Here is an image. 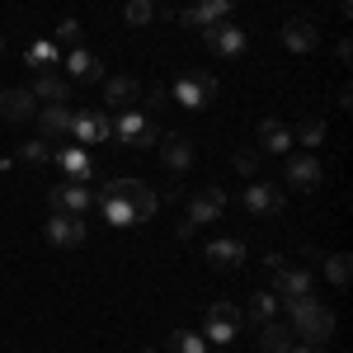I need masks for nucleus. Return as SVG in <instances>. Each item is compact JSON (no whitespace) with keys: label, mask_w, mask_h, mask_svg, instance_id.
<instances>
[{"label":"nucleus","mask_w":353,"mask_h":353,"mask_svg":"<svg viewBox=\"0 0 353 353\" xmlns=\"http://www.w3.org/2000/svg\"><path fill=\"white\" fill-rule=\"evenodd\" d=\"M264 334H259V353H288L292 349V330L278 325V321H269V325H259Z\"/></svg>","instance_id":"nucleus-27"},{"label":"nucleus","mask_w":353,"mask_h":353,"mask_svg":"<svg viewBox=\"0 0 353 353\" xmlns=\"http://www.w3.org/2000/svg\"><path fill=\"white\" fill-rule=\"evenodd\" d=\"M170 353H208V339L198 330H174L170 334Z\"/></svg>","instance_id":"nucleus-30"},{"label":"nucleus","mask_w":353,"mask_h":353,"mask_svg":"<svg viewBox=\"0 0 353 353\" xmlns=\"http://www.w3.org/2000/svg\"><path fill=\"white\" fill-rule=\"evenodd\" d=\"M146 128H151V118H141L137 109H123V113H118V123H113V137H118V141H128V146H137Z\"/></svg>","instance_id":"nucleus-23"},{"label":"nucleus","mask_w":353,"mask_h":353,"mask_svg":"<svg viewBox=\"0 0 353 353\" xmlns=\"http://www.w3.org/2000/svg\"><path fill=\"white\" fill-rule=\"evenodd\" d=\"M349 273H353L349 254H330V259H325V278L334 283V288H349Z\"/></svg>","instance_id":"nucleus-32"},{"label":"nucleus","mask_w":353,"mask_h":353,"mask_svg":"<svg viewBox=\"0 0 353 353\" xmlns=\"http://www.w3.org/2000/svg\"><path fill=\"white\" fill-rule=\"evenodd\" d=\"M174 104H184V109H208L212 99H217V76H208V71H184V76H174Z\"/></svg>","instance_id":"nucleus-2"},{"label":"nucleus","mask_w":353,"mask_h":353,"mask_svg":"<svg viewBox=\"0 0 353 353\" xmlns=\"http://www.w3.org/2000/svg\"><path fill=\"white\" fill-rule=\"evenodd\" d=\"M156 146H161V161L170 165L174 174H184V170L193 165V141H189L184 132H170V137H161Z\"/></svg>","instance_id":"nucleus-17"},{"label":"nucleus","mask_w":353,"mask_h":353,"mask_svg":"<svg viewBox=\"0 0 353 353\" xmlns=\"http://www.w3.org/2000/svg\"><path fill=\"white\" fill-rule=\"evenodd\" d=\"M221 212H226V189H217V184H212V189H203L189 203V221H193V226H208V221H217Z\"/></svg>","instance_id":"nucleus-13"},{"label":"nucleus","mask_w":353,"mask_h":353,"mask_svg":"<svg viewBox=\"0 0 353 353\" xmlns=\"http://www.w3.org/2000/svg\"><path fill=\"white\" fill-rule=\"evenodd\" d=\"M146 353H156V349H146Z\"/></svg>","instance_id":"nucleus-38"},{"label":"nucleus","mask_w":353,"mask_h":353,"mask_svg":"<svg viewBox=\"0 0 353 353\" xmlns=\"http://www.w3.org/2000/svg\"><path fill=\"white\" fill-rule=\"evenodd\" d=\"M236 174L254 179V174H259V151H250V146H245V151H236Z\"/></svg>","instance_id":"nucleus-35"},{"label":"nucleus","mask_w":353,"mask_h":353,"mask_svg":"<svg viewBox=\"0 0 353 353\" xmlns=\"http://www.w3.org/2000/svg\"><path fill=\"white\" fill-rule=\"evenodd\" d=\"M311 288H316L311 269H297V264H278V269H273V297L292 301V297H306Z\"/></svg>","instance_id":"nucleus-8"},{"label":"nucleus","mask_w":353,"mask_h":353,"mask_svg":"<svg viewBox=\"0 0 353 353\" xmlns=\"http://www.w3.org/2000/svg\"><path fill=\"white\" fill-rule=\"evenodd\" d=\"M71 137H76V146L90 151L94 141H109V137H113V123L99 109H76V113H71Z\"/></svg>","instance_id":"nucleus-5"},{"label":"nucleus","mask_w":353,"mask_h":353,"mask_svg":"<svg viewBox=\"0 0 353 353\" xmlns=\"http://www.w3.org/2000/svg\"><path fill=\"white\" fill-rule=\"evenodd\" d=\"M283 203H288V193L278 189V184H269V179H254V184L245 189V212H250V217H278Z\"/></svg>","instance_id":"nucleus-7"},{"label":"nucleus","mask_w":353,"mask_h":353,"mask_svg":"<svg viewBox=\"0 0 353 353\" xmlns=\"http://www.w3.org/2000/svg\"><path fill=\"white\" fill-rule=\"evenodd\" d=\"M316 43H321V28L311 24V19H288L283 24V48L288 52H316Z\"/></svg>","instance_id":"nucleus-14"},{"label":"nucleus","mask_w":353,"mask_h":353,"mask_svg":"<svg viewBox=\"0 0 353 353\" xmlns=\"http://www.w3.org/2000/svg\"><path fill=\"white\" fill-rule=\"evenodd\" d=\"M231 10H236V0H198V5H189V10H179V24L208 28V24H221Z\"/></svg>","instance_id":"nucleus-12"},{"label":"nucleus","mask_w":353,"mask_h":353,"mask_svg":"<svg viewBox=\"0 0 353 353\" xmlns=\"http://www.w3.org/2000/svg\"><path fill=\"white\" fill-rule=\"evenodd\" d=\"M288 321H292V334H301V339H306V344H316V349H325L330 334H334V311L321 306L311 292L288 301Z\"/></svg>","instance_id":"nucleus-1"},{"label":"nucleus","mask_w":353,"mask_h":353,"mask_svg":"<svg viewBox=\"0 0 353 353\" xmlns=\"http://www.w3.org/2000/svg\"><path fill=\"white\" fill-rule=\"evenodd\" d=\"M71 113L66 104H43V109L33 113L38 118V137H48V141H57V137H71Z\"/></svg>","instance_id":"nucleus-16"},{"label":"nucleus","mask_w":353,"mask_h":353,"mask_svg":"<svg viewBox=\"0 0 353 353\" xmlns=\"http://www.w3.org/2000/svg\"><path fill=\"white\" fill-rule=\"evenodd\" d=\"M123 14H128V24H132V28H146L151 19H156L151 0H128V10H123Z\"/></svg>","instance_id":"nucleus-33"},{"label":"nucleus","mask_w":353,"mask_h":353,"mask_svg":"<svg viewBox=\"0 0 353 353\" xmlns=\"http://www.w3.org/2000/svg\"><path fill=\"white\" fill-rule=\"evenodd\" d=\"M0 52H5V38H0Z\"/></svg>","instance_id":"nucleus-37"},{"label":"nucleus","mask_w":353,"mask_h":353,"mask_svg":"<svg viewBox=\"0 0 353 353\" xmlns=\"http://www.w3.org/2000/svg\"><path fill=\"white\" fill-rule=\"evenodd\" d=\"M288 353H325V349H316V344H301V349H288Z\"/></svg>","instance_id":"nucleus-36"},{"label":"nucleus","mask_w":353,"mask_h":353,"mask_svg":"<svg viewBox=\"0 0 353 353\" xmlns=\"http://www.w3.org/2000/svg\"><path fill=\"white\" fill-rule=\"evenodd\" d=\"M52 141L48 137H33V141H19V161H28V165H52Z\"/></svg>","instance_id":"nucleus-29"},{"label":"nucleus","mask_w":353,"mask_h":353,"mask_svg":"<svg viewBox=\"0 0 353 353\" xmlns=\"http://www.w3.org/2000/svg\"><path fill=\"white\" fill-rule=\"evenodd\" d=\"M99 208H104V217H109V226H132L137 212H132V203L123 198V193H104V198H94Z\"/></svg>","instance_id":"nucleus-24"},{"label":"nucleus","mask_w":353,"mask_h":353,"mask_svg":"<svg viewBox=\"0 0 353 353\" xmlns=\"http://www.w3.org/2000/svg\"><path fill=\"white\" fill-rule=\"evenodd\" d=\"M52 161L71 184H90V179H94V161H90L85 146H61V151H52Z\"/></svg>","instance_id":"nucleus-10"},{"label":"nucleus","mask_w":353,"mask_h":353,"mask_svg":"<svg viewBox=\"0 0 353 353\" xmlns=\"http://www.w3.org/2000/svg\"><path fill=\"white\" fill-rule=\"evenodd\" d=\"M137 99H141V81H137V76H109V81H104V104L132 109Z\"/></svg>","instance_id":"nucleus-20"},{"label":"nucleus","mask_w":353,"mask_h":353,"mask_svg":"<svg viewBox=\"0 0 353 353\" xmlns=\"http://www.w3.org/2000/svg\"><path fill=\"white\" fill-rule=\"evenodd\" d=\"M203 43H208L217 57L236 61V57H245V48H250V33H245V28H236L231 19H221V24H208V28H203Z\"/></svg>","instance_id":"nucleus-3"},{"label":"nucleus","mask_w":353,"mask_h":353,"mask_svg":"<svg viewBox=\"0 0 353 353\" xmlns=\"http://www.w3.org/2000/svg\"><path fill=\"white\" fill-rule=\"evenodd\" d=\"M43 236H48L52 245H61V250H76V245H85V217L52 212V217H48V226H43Z\"/></svg>","instance_id":"nucleus-11"},{"label":"nucleus","mask_w":353,"mask_h":353,"mask_svg":"<svg viewBox=\"0 0 353 353\" xmlns=\"http://www.w3.org/2000/svg\"><path fill=\"white\" fill-rule=\"evenodd\" d=\"M123 198H128V203H132L137 221H151V217H156V193L146 189V184H141V179H132V184H128V193H123Z\"/></svg>","instance_id":"nucleus-26"},{"label":"nucleus","mask_w":353,"mask_h":353,"mask_svg":"<svg viewBox=\"0 0 353 353\" xmlns=\"http://www.w3.org/2000/svg\"><path fill=\"white\" fill-rule=\"evenodd\" d=\"M61 43H66V48H81V19H61V24H57V48H61Z\"/></svg>","instance_id":"nucleus-34"},{"label":"nucleus","mask_w":353,"mask_h":353,"mask_svg":"<svg viewBox=\"0 0 353 353\" xmlns=\"http://www.w3.org/2000/svg\"><path fill=\"white\" fill-rule=\"evenodd\" d=\"M24 66H33V71H57V66H61V48L43 38V43H33L24 52Z\"/></svg>","instance_id":"nucleus-25"},{"label":"nucleus","mask_w":353,"mask_h":353,"mask_svg":"<svg viewBox=\"0 0 353 353\" xmlns=\"http://www.w3.org/2000/svg\"><path fill=\"white\" fill-rule=\"evenodd\" d=\"M48 203H52V212H66V217H85L90 208H94V189L90 184H57L52 193H48Z\"/></svg>","instance_id":"nucleus-6"},{"label":"nucleus","mask_w":353,"mask_h":353,"mask_svg":"<svg viewBox=\"0 0 353 353\" xmlns=\"http://www.w3.org/2000/svg\"><path fill=\"white\" fill-rule=\"evenodd\" d=\"M254 141H259V151L283 156V151L292 146V128H288V123H278V118H264V123H259V132H254Z\"/></svg>","instance_id":"nucleus-21"},{"label":"nucleus","mask_w":353,"mask_h":353,"mask_svg":"<svg viewBox=\"0 0 353 353\" xmlns=\"http://www.w3.org/2000/svg\"><path fill=\"white\" fill-rule=\"evenodd\" d=\"M203 254H208V264H212V269H241L250 250H245V241L226 236V241H212L208 250H203Z\"/></svg>","instance_id":"nucleus-19"},{"label":"nucleus","mask_w":353,"mask_h":353,"mask_svg":"<svg viewBox=\"0 0 353 353\" xmlns=\"http://www.w3.org/2000/svg\"><path fill=\"white\" fill-rule=\"evenodd\" d=\"M288 189H297V193H311V189H321V179H325V165L316 161V156H292L288 161Z\"/></svg>","instance_id":"nucleus-9"},{"label":"nucleus","mask_w":353,"mask_h":353,"mask_svg":"<svg viewBox=\"0 0 353 353\" xmlns=\"http://www.w3.org/2000/svg\"><path fill=\"white\" fill-rule=\"evenodd\" d=\"M241 316H250L254 325H269V321H278V297H273V292H254Z\"/></svg>","instance_id":"nucleus-28"},{"label":"nucleus","mask_w":353,"mask_h":353,"mask_svg":"<svg viewBox=\"0 0 353 353\" xmlns=\"http://www.w3.org/2000/svg\"><path fill=\"white\" fill-rule=\"evenodd\" d=\"M61 66H66V76H71V81H85V85L99 81V57L90 52V48H71Z\"/></svg>","instance_id":"nucleus-22"},{"label":"nucleus","mask_w":353,"mask_h":353,"mask_svg":"<svg viewBox=\"0 0 353 353\" xmlns=\"http://www.w3.org/2000/svg\"><path fill=\"white\" fill-rule=\"evenodd\" d=\"M33 99H43V104H71V81H66L61 71H38Z\"/></svg>","instance_id":"nucleus-18"},{"label":"nucleus","mask_w":353,"mask_h":353,"mask_svg":"<svg viewBox=\"0 0 353 353\" xmlns=\"http://www.w3.org/2000/svg\"><path fill=\"white\" fill-rule=\"evenodd\" d=\"M245 316L241 306H231V301H212L208 306V330H203V339H212V344H231L236 334H241Z\"/></svg>","instance_id":"nucleus-4"},{"label":"nucleus","mask_w":353,"mask_h":353,"mask_svg":"<svg viewBox=\"0 0 353 353\" xmlns=\"http://www.w3.org/2000/svg\"><path fill=\"white\" fill-rule=\"evenodd\" d=\"M292 141H301V146H321V141H325V118H306L297 132H292Z\"/></svg>","instance_id":"nucleus-31"},{"label":"nucleus","mask_w":353,"mask_h":353,"mask_svg":"<svg viewBox=\"0 0 353 353\" xmlns=\"http://www.w3.org/2000/svg\"><path fill=\"white\" fill-rule=\"evenodd\" d=\"M33 113H38L33 90H0V118L5 123H28Z\"/></svg>","instance_id":"nucleus-15"}]
</instances>
